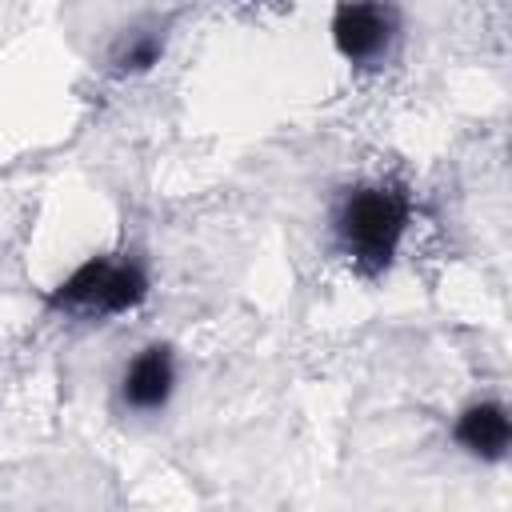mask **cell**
Masks as SVG:
<instances>
[{"instance_id": "5", "label": "cell", "mask_w": 512, "mask_h": 512, "mask_svg": "<svg viewBox=\"0 0 512 512\" xmlns=\"http://www.w3.org/2000/svg\"><path fill=\"white\" fill-rule=\"evenodd\" d=\"M452 436H456V444H460L468 456H476V460H504V456H508V444H512L508 408L496 404V400L468 404V408L456 416Z\"/></svg>"}, {"instance_id": "3", "label": "cell", "mask_w": 512, "mask_h": 512, "mask_svg": "<svg viewBox=\"0 0 512 512\" xmlns=\"http://www.w3.org/2000/svg\"><path fill=\"white\" fill-rule=\"evenodd\" d=\"M396 36H400V16L388 0H340L332 12V44L356 68H372L388 60Z\"/></svg>"}, {"instance_id": "1", "label": "cell", "mask_w": 512, "mask_h": 512, "mask_svg": "<svg viewBox=\"0 0 512 512\" xmlns=\"http://www.w3.org/2000/svg\"><path fill=\"white\" fill-rule=\"evenodd\" d=\"M408 220H412V200L400 184L360 180L340 192L332 208V236L360 276H380L392 268Z\"/></svg>"}, {"instance_id": "2", "label": "cell", "mask_w": 512, "mask_h": 512, "mask_svg": "<svg viewBox=\"0 0 512 512\" xmlns=\"http://www.w3.org/2000/svg\"><path fill=\"white\" fill-rule=\"evenodd\" d=\"M148 300V268L128 256V260H112V256H88L80 268H72L48 296L44 304L52 312H68V316H124L132 308H140Z\"/></svg>"}, {"instance_id": "4", "label": "cell", "mask_w": 512, "mask_h": 512, "mask_svg": "<svg viewBox=\"0 0 512 512\" xmlns=\"http://www.w3.org/2000/svg\"><path fill=\"white\" fill-rule=\"evenodd\" d=\"M176 392V356L168 344L140 348L120 376V404L132 412H160Z\"/></svg>"}, {"instance_id": "6", "label": "cell", "mask_w": 512, "mask_h": 512, "mask_svg": "<svg viewBox=\"0 0 512 512\" xmlns=\"http://www.w3.org/2000/svg\"><path fill=\"white\" fill-rule=\"evenodd\" d=\"M160 56H164V32H156V28H140L112 48V64L120 76L148 72L152 64H160Z\"/></svg>"}]
</instances>
